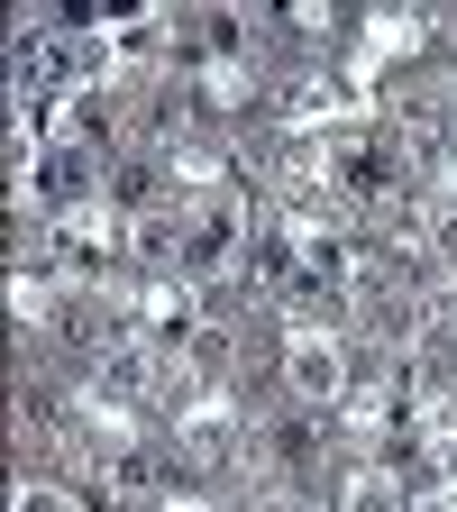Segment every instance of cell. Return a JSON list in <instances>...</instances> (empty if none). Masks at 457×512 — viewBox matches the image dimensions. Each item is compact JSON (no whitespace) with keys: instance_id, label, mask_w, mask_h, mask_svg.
I'll list each match as a JSON object with an SVG mask.
<instances>
[{"instance_id":"6da1fadb","label":"cell","mask_w":457,"mask_h":512,"mask_svg":"<svg viewBox=\"0 0 457 512\" xmlns=\"http://www.w3.org/2000/svg\"><path fill=\"white\" fill-rule=\"evenodd\" d=\"M156 494V458L147 448H110V467H101V512H128V503H147Z\"/></svg>"},{"instance_id":"7a4b0ae2","label":"cell","mask_w":457,"mask_h":512,"mask_svg":"<svg viewBox=\"0 0 457 512\" xmlns=\"http://www.w3.org/2000/svg\"><path fill=\"white\" fill-rule=\"evenodd\" d=\"M284 375H293V394H320V403H330L339 384H348V366H339V348H330V339H302Z\"/></svg>"},{"instance_id":"3957f363","label":"cell","mask_w":457,"mask_h":512,"mask_svg":"<svg viewBox=\"0 0 457 512\" xmlns=\"http://www.w3.org/2000/svg\"><path fill=\"white\" fill-rule=\"evenodd\" d=\"M229 247H238V220H229V211H211V220H192V238H183V266H220Z\"/></svg>"},{"instance_id":"277c9868","label":"cell","mask_w":457,"mask_h":512,"mask_svg":"<svg viewBox=\"0 0 457 512\" xmlns=\"http://www.w3.org/2000/svg\"><path fill=\"white\" fill-rule=\"evenodd\" d=\"M147 366H156V348H138V339H119V348L101 357V375H110V394H138V384H147Z\"/></svg>"},{"instance_id":"5b68a950","label":"cell","mask_w":457,"mask_h":512,"mask_svg":"<svg viewBox=\"0 0 457 512\" xmlns=\"http://www.w3.org/2000/svg\"><path fill=\"white\" fill-rule=\"evenodd\" d=\"M202 46H211V55H247V19H238V10H211V19H202Z\"/></svg>"},{"instance_id":"8992f818","label":"cell","mask_w":457,"mask_h":512,"mask_svg":"<svg viewBox=\"0 0 457 512\" xmlns=\"http://www.w3.org/2000/svg\"><path fill=\"white\" fill-rule=\"evenodd\" d=\"M348 512H403L394 476H357V485H348Z\"/></svg>"},{"instance_id":"52a82bcc","label":"cell","mask_w":457,"mask_h":512,"mask_svg":"<svg viewBox=\"0 0 457 512\" xmlns=\"http://www.w3.org/2000/svg\"><path fill=\"white\" fill-rule=\"evenodd\" d=\"M275 448H284L293 467H311V458H320V448H311V421H284V430H275Z\"/></svg>"},{"instance_id":"ba28073f","label":"cell","mask_w":457,"mask_h":512,"mask_svg":"<svg viewBox=\"0 0 457 512\" xmlns=\"http://www.w3.org/2000/svg\"><path fill=\"white\" fill-rule=\"evenodd\" d=\"M19 512H74V503H64L55 485H19Z\"/></svg>"}]
</instances>
